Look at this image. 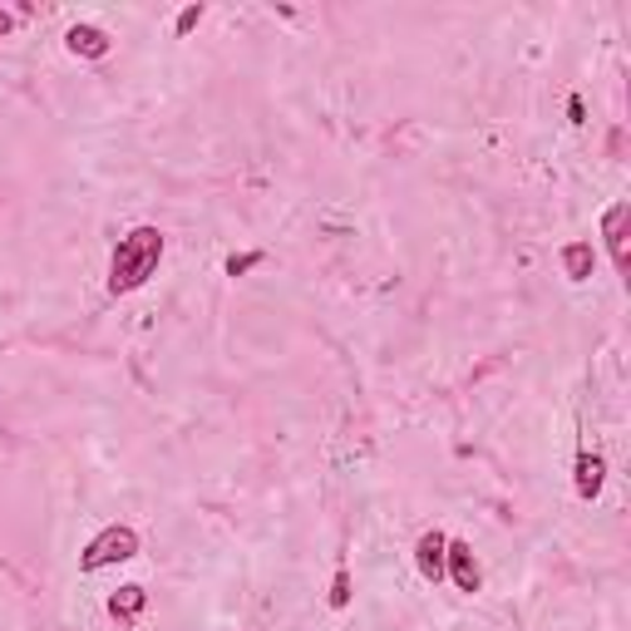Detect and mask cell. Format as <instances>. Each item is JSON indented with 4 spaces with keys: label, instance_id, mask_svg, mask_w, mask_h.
I'll list each match as a JSON object with an SVG mask.
<instances>
[{
    "label": "cell",
    "instance_id": "7a4b0ae2",
    "mask_svg": "<svg viewBox=\"0 0 631 631\" xmlns=\"http://www.w3.org/2000/svg\"><path fill=\"white\" fill-rule=\"evenodd\" d=\"M139 557V533L129 523H109L99 538H89V547L79 553V572H99V567H114V563H129Z\"/></svg>",
    "mask_w": 631,
    "mask_h": 631
},
{
    "label": "cell",
    "instance_id": "9c48e42d",
    "mask_svg": "<svg viewBox=\"0 0 631 631\" xmlns=\"http://www.w3.org/2000/svg\"><path fill=\"white\" fill-rule=\"evenodd\" d=\"M592 267H597V252H592V242H567L563 247V272H567V281H588Z\"/></svg>",
    "mask_w": 631,
    "mask_h": 631
},
{
    "label": "cell",
    "instance_id": "8992f818",
    "mask_svg": "<svg viewBox=\"0 0 631 631\" xmlns=\"http://www.w3.org/2000/svg\"><path fill=\"white\" fill-rule=\"evenodd\" d=\"M65 45H70V54H79V60H104V54L114 50V40H109L99 25H70Z\"/></svg>",
    "mask_w": 631,
    "mask_h": 631
},
{
    "label": "cell",
    "instance_id": "52a82bcc",
    "mask_svg": "<svg viewBox=\"0 0 631 631\" xmlns=\"http://www.w3.org/2000/svg\"><path fill=\"white\" fill-rule=\"evenodd\" d=\"M602 483H607V459L602 454H578V474H572V489H578V499H597Z\"/></svg>",
    "mask_w": 631,
    "mask_h": 631
},
{
    "label": "cell",
    "instance_id": "5bb4252c",
    "mask_svg": "<svg viewBox=\"0 0 631 631\" xmlns=\"http://www.w3.org/2000/svg\"><path fill=\"white\" fill-rule=\"evenodd\" d=\"M11 30H15V15H11V11H0V40H5Z\"/></svg>",
    "mask_w": 631,
    "mask_h": 631
},
{
    "label": "cell",
    "instance_id": "3957f363",
    "mask_svg": "<svg viewBox=\"0 0 631 631\" xmlns=\"http://www.w3.org/2000/svg\"><path fill=\"white\" fill-rule=\"evenodd\" d=\"M627 223H631V203H611L602 213V237H607V252H611V267L627 277L631 272V247H627Z\"/></svg>",
    "mask_w": 631,
    "mask_h": 631
},
{
    "label": "cell",
    "instance_id": "7c38bea8",
    "mask_svg": "<svg viewBox=\"0 0 631 631\" xmlns=\"http://www.w3.org/2000/svg\"><path fill=\"white\" fill-rule=\"evenodd\" d=\"M257 262H262V252H242V257L227 262V277H242V272H252Z\"/></svg>",
    "mask_w": 631,
    "mask_h": 631
},
{
    "label": "cell",
    "instance_id": "5b68a950",
    "mask_svg": "<svg viewBox=\"0 0 631 631\" xmlns=\"http://www.w3.org/2000/svg\"><path fill=\"white\" fill-rule=\"evenodd\" d=\"M444 547H450V538L439 533V528L415 543V567L425 582H444Z\"/></svg>",
    "mask_w": 631,
    "mask_h": 631
},
{
    "label": "cell",
    "instance_id": "4fadbf2b",
    "mask_svg": "<svg viewBox=\"0 0 631 631\" xmlns=\"http://www.w3.org/2000/svg\"><path fill=\"white\" fill-rule=\"evenodd\" d=\"M567 118H572V124H582V118H588V109H582V99H578V94L567 99Z\"/></svg>",
    "mask_w": 631,
    "mask_h": 631
},
{
    "label": "cell",
    "instance_id": "30bf717a",
    "mask_svg": "<svg viewBox=\"0 0 631 631\" xmlns=\"http://www.w3.org/2000/svg\"><path fill=\"white\" fill-rule=\"evenodd\" d=\"M351 602V572L345 567H336V578H331V607H345Z\"/></svg>",
    "mask_w": 631,
    "mask_h": 631
},
{
    "label": "cell",
    "instance_id": "6da1fadb",
    "mask_svg": "<svg viewBox=\"0 0 631 631\" xmlns=\"http://www.w3.org/2000/svg\"><path fill=\"white\" fill-rule=\"evenodd\" d=\"M163 247L168 242H163V232L153 223H139L134 232L118 237L114 257H109V291H114V296H129V291L149 287V277L163 262Z\"/></svg>",
    "mask_w": 631,
    "mask_h": 631
},
{
    "label": "cell",
    "instance_id": "ba28073f",
    "mask_svg": "<svg viewBox=\"0 0 631 631\" xmlns=\"http://www.w3.org/2000/svg\"><path fill=\"white\" fill-rule=\"evenodd\" d=\"M143 607H149V592H143L139 582H129V588H118L114 597H109V617H114L118 627H134V621L143 617Z\"/></svg>",
    "mask_w": 631,
    "mask_h": 631
},
{
    "label": "cell",
    "instance_id": "8fae6325",
    "mask_svg": "<svg viewBox=\"0 0 631 631\" xmlns=\"http://www.w3.org/2000/svg\"><path fill=\"white\" fill-rule=\"evenodd\" d=\"M198 21H203V5H182V11H178V25H173V30H178V35H188Z\"/></svg>",
    "mask_w": 631,
    "mask_h": 631
},
{
    "label": "cell",
    "instance_id": "277c9868",
    "mask_svg": "<svg viewBox=\"0 0 631 631\" xmlns=\"http://www.w3.org/2000/svg\"><path fill=\"white\" fill-rule=\"evenodd\" d=\"M444 578H454V588H459V592H479L483 572H479V557H474L469 543L444 547Z\"/></svg>",
    "mask_w": 631,
    "mask_h": 631
}]
</instances>
